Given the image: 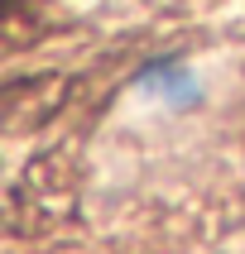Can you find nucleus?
Segmentation results:
<instances>
[{
    "label": "nucleus",
    "mask_w": 245,
    "mask_h": 254,
    "mask_svg": "<svg viewBox=\"0 0 245 254\" xmlns=\"http://www.w3.org/2000/svg\"><path fill=\"white\" fill-rule=\"evenodd\" d=\"M140 91H149L159 106H173V111H187V106L202 101L197 72L187 67V63H178V58H159V63H149V67L140 72Z\"/></svg>",
    "instance_id": "nucleus-1"
}]
</instances>
